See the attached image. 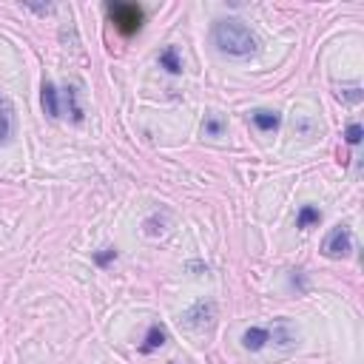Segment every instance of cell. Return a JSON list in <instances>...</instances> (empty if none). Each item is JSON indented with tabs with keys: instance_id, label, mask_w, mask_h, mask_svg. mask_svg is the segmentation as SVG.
<instances>
[{
	"instance_id": "obj_1",
	"label": "cell",
	"mask_w": 364,
	"mask_h": 364,
	"mask_svg": "<svg viewBox=\"0 0 364 364\" xmlns=\"http://www.w3.org/2000/svg\"><path fill=\"white\" fill-rule=\"evenodd\" d=\"M210 34H214V46L228 57H251L259 49L256 34L239 21H217Z\"/></svg>"
},
{
	"instance_id": "obj_2",
	"label": "cell",
	"mask_w": 364,
	"mask_h": 364,
	"mask_svg": "<svg viewBox=\"0 0 364 364\" xmlns=\"http://www.w3.org/2000/svg\"><path fill=\"white\" fill-rule=\"evenodd\" d=\"M106 14L123 37H134L145 23V12L137 3H106Z\"/></svg>"
},
{
	"instance_id": "obj_3",
	"label": "cell",
	"mask_w": 364,
	"mask_h": 364,
	"mask_svg": "<svg viewBox=\"0 0 364 364\" xmlns=\"http://www.w3.org/2000/svg\"><path fill=\"white\" fill-rule=\"evenodd\" d=\"M350 251H353V234L348 225H336L321 242V254L328 259H348Z\"/></svg>"
},
{
	"instance_id": "obj_4",
	"label": "cell",
	"mask_w": 364,
	"mask_h": 364,
	"mask_svg": "<svg viewBox=\"0 0 364 364\" xmlns=\"http://www.w3.org/2000/svg\"><path fill=\"white\" fill-rule=\"evenodd\" d=\"M182 319H185L188 328L205 330V328H210V324H214V319H217V304L210 302V299H199L197 304H191V308L185 311Z\"/></svg>"
},
{
	"instance_id": "obj_5",
	"label": "cell",
	"mask_w": 364,
	"mask_h": 364,
	"mask_svg": "<svg viewBox=\"0 0 364 364\" xmlns=\"http://www.w3.org/2000/svg\"><path fill=\"white\" fill-rule=\"evenodd\" d=\"M271 339H274L271 328H247V330L242 333V348L251 350V353H256V350H262Z\"/></svg>"
},
{
	"instance_id": "obj_6",
	"label": "cell",
	"mask_w": 364,
	"mask_h": 364,
	"mask_svg": "<svg viewBox=\"0 0 364 364\" xmlns=\"http://www.w3.org/2000/svg\"><path fill=\"white\" fill-rule=\"evenodd\" d=\"M165 341H168V330L162 328V324H151L148 333H145V339H143V344H140V353H143V356L154 353V350L162 348Z\"/></svg>"
},
{
	"instance_id": "obj_7",
	"label": "cell",
	"mask_w": 364,
	"mask_h": 364,
	"mask_svg": "<svg viewBox=\"0 0 364 364\" xmlns=\"http://www.w3.org/2000/svg\"><path fill=\"white\" fill-rule=\"evenodd\" d=\"M251 123H254L259 131H279L282 117H279L276 111H271V108H259V111L251 114Z\"/></svg>"
},
{
	"instance_id": "obj_8",
	"label": "cell",
	"mask_w": 364,
	"mask_h": 364,
	"mask_svg": "<svg viewBox=\"0 0 364 364\" xmlns=\"http://www.w3.org/2000/svg\"><path fill=\"white\" fill-rule=\"evenodd\" d=\"M40 100H43V111L49 114L51 120L60 117V97H57L54 83H43V94H40Z\"/></svg>"
},
{
	"instance_id": "obj_9",
	"label": "cell",
	"mask_w": 364,
	"mask_h": 364,
	"mask_svg": "<svg viewBox=\"0 0 364 364\" xmlns=\"http://www.w3.org/2000/svg\"><path fill=\"white\" fill-rule=\"evenodd\" d=\"M143 234L145 236H165L168 234V214H151L143 219Z\"/></svg>"
},
{
	"instance_id": "obj_10",
	"label": "cell",
	"mask_w": 364,
	"mask_h": 364,
	"mask_svg": "<svg viewBox=\"0 0 364 364\" xmlns=\"http://www.w3.org/2000/svg\"><path fill=\"white\" fill-rule=\"evenodd\" d=\"M157 63H160V69H165L168 74H182V60H180V54H177L174 46L162 49L160 57H157Z\"/></svg>"
},
{
	"instance_id": "obj_11",
	"label": "cell",
	"mask_w": 364,
	"mask_h": 364,
	"mask_svg": "<svg viewBox=\"0 0 364 364\" xmlns=\"http://www.w3.org/2000/svg\"><path fill=\"white\" fill-rule=\"evenodd\" d=\"M321 222V210L313 208V205H302L299 208V214H296V228L299 231H308V228L319 225Z\"/></svg>"
},
{
	"instance_id": "obj_12",
	"label": "cell",
	"mask_w": 364,
	"mask_h": 364,
	"mask_svg": "<svg viewBox=\"0 0 364 364\" xmlns=\"http://www.w3.org/2000/svg\"><path fill=\"white\" fill-rule=\"evenodd\" d=\"M63 100H66V108H69V114H71V120H74V123H83V106H80V100H77V88H74V86H66Z\"/></svg>"
},
{
	"instance_id": "obj_13",
	"label": "cell",
	"mask_w": 364,
	"mask_h": 364,
	"mask_svg": "<svg viewBox=\"0 0 364 364\" xmlns=\"http://www.w3.org/2000/svg\"><path fill=\"white\" fill-rule=\"evenodd\" d=\"M205 134L208 137H222V131H225V120L217 117V114H210V117H205Z\"/></svg>"
},
{
	"instance_id": "obj_14",
	"label": "cell",
	"mask_w": 364,
	"mask_h": 364,
	"mask_svg": "<svg viewBox=\"0 0 364 364\" xmlns=\"http://www.w3.org/2000/svg\"><path fill=\"white\" fill-rule=\"evenodd\" d=\"M361 137H364V128L359 123H350L348 128H344V143H348L350 148H356L361 143Z\"/></svg>"
},
{
	"instance_id": "obj_15",
	"label": "cell",
	"mask_w": 364,
	"mask_h": 364,
	"mask_svg": "<svg viewBox=\"0 0 364 364\" xmlns=\"http://www.w3.org/2000/svg\"><path fill=\"white\" fill-rule=\"evenodd\" d=\"M114 259H117V247H103V251L100 254H94V262H97V265H108V262H114Z\"/></svg>"
},
{
	"instance_id": "obj_16",
	"label": "cell",
	"mask_w": 364,
	"mask_h": 364,
	"mask_svg": "<svg viewBox=\"0 0 364 364\" xmlns=\"http://www.w3.org/2000/svg\"><path fill=\"white\" fill-rule=\"evenodd\" d=\"M9 131H12L9 117H6V114H0V143H6V140H9Z\"/></svg>"
},
{
	"instance_id": "obj_17",
	"label": "cell",
	"mask_w": 364,
	"mask_h": 364,
	"mask_svg": "<svg viewBox=\"0 0 364 364\" xmlns=\"http://www.w3.org/2000/svg\"><path fill=\"white\" fill-rule=\"evenodd\" d=\"M0 108H6V100L3 97H0Z\"/></svg>"
}]
</instances>
